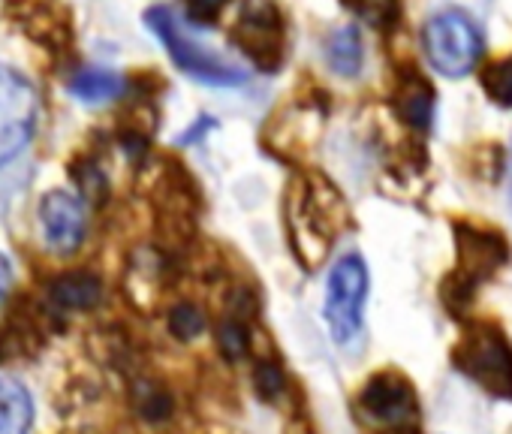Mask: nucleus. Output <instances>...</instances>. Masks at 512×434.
<instances>
[{"label":"nucleus","mask_w":512,"mask_h":434,"mask_svg":"<svg viewBox=\"0 0 512 434\" xmlns=\"http://www.w3.org/2000/svg\"><path fill=\"white\" fill-rule=\"evenodd\" d=\"M455 368L494 398L512 401V344L491 320H473L452 347Z\"/></svg>","instance_id":"1"},{"label":"nucleus","mask_w":512,"mask_h":434,"mask_svg":"<svg viewBox=\"0 0 512 434\" xmlns=\"http://www.w3.org/2000/svg\"><path fill=\"white\" fill-rule=\"evenodd\" d=\"M458 242V260L455 272L443 284V302L449 311L461 314L476 290L500 272V266L509 260V245L497 230H485L476 224H458L455 227Z\"/></svg>","instance_id":"2"},{"label":"nucleus","mask_w":512,"mask_h":434,"mask_svg":"<svg viewBox=\"0 0 512 434\" xmlns=\"http://www.w3.org/2000/svg\"><path fill=\"white\" fill-rule=\"evenodd\" d=\"M145 22L154 31V37L166 46L172 64L190 79L211 85V88H235L247 82V73L238 64L214 55L205 43L193 40L169 7H151L145 13Z\"/></svg>","instance_id":"3"},{"label":"nucleus","mask_w":512,"mask_h":434,"mask_svg":"<svg viewBox=\"0 0 512 434\" xmlns=\"http://www.w3.org/2000/svg\"><path fill=\"white\" fill-rule=\"evenodd\" d=\"M422 46L431 61V67L449 79L467 76L476 61L482 58L485 40L479 25L464 10H440L428 19L422 31Z\"/></svg>","instance_id":"4"},{"label":"nucleus","mask_w":512,"mask_h":434,"mask_svg":"<svg viewBox=\"0 0 512 434\" xmlns=\"http://www.w3.org/2000/svg\"><path fill=\"white\" fill-rule=\"evenodd\" d=\"M368 299V266L359 254L341 257L326 284V323L332 329V338L347 347L362 335V311Z\"/></svg>","instance_id":"5"},{"label":"nucleus","mask_w":512,"mask_h":434,"mask_svg":"<svg viewBox=\"0 0 512 434\" xmlns=\"http://www.w3.org/2000/svg\"><path fill=\"white\" fill-rule=\"evenodd\" d=\"M37 109L34 85L16 67L0 64V169L10 166L34 139Z\"/></svg>","instance_id":"6"},{"label":"nucleus","mask_w":512,"mask_h":434,"mask_svg":"<svg viewBox=\"0 0 512 434\" xmlns=\"http://www.w3.org/2000/svg\"><path fill=\"white\" fill-rule=\"evenodd\" d=\"M85 205L73 193L52 190L40 202V230L55 254H73L85 239Z\"/></svg>","instance_id":"7"},{"label":"nucleus","mask_w":512,"mask_h":434,"mask_svg":"<svg viewBox=\"0 0 512 434\" xmlns=\"http://www.w3.org/2000/svg\"><path fill=\"white\" fill-rule=\"evenodd\" d=\"M359 407L365 410V416H371L377 422L401 425L416 416V392L401 374L383 371L365 383V389L359 395Z\"/></svg>","instance_id":"8"},{"label":"nucleus","mask_w":512,"mask_h":434,"mask_svg":"<svg viewBox=\"0 0 512 434\" xmlns=\"http://www.w3.org/2000/svg\"><path fill=\"white\" fill-rule=\"evenodd\" d=\"M235 43L253 64L272 70L281 61V46H284V28L281 19L272 7H250L241 13V22L235 28Z\"/></svg>","instance_id":"9"},{"label":"nucleus","mask_w":512,"mask_h":434,"mask_svg":"<svg viewBox=\"0 0 512 434\" xmlns=\"http://www.w3.org/2000/svg\"><path fill=\"white\" fill-rule=\"evenodd\" d=\"M395 109L398 115L416 127V130H428L431 127V115H434V91L431 85L416 73H404L401 82H398V91H395Z\"/></svg>","instance_id":"10"},{"label":"nucleus","mask_w":512,"mask_h":434,"mask_svg":"<svg viewBox=\"0 0 512 434\" xmlns=\"http://www.w3.org/2000/svg\"><path fill=\"white\" fill-rule=\"evenodd\" d=\"M34 398L16 377H0V434H31Z\"/></svg>","instance_id":"11"},{"label":"nucleus","mask_w":512,"mask_h":434,"mask_svg":"<svg viewBox=\"0 0 512 434\" xmlns=\"http://www.w3.org/2000/svg\"><path fill=\"white\" fill-rule=\"evenodd\" d=\"M100 296H103V284L91 272H67L49 284V299L67 311H88L100 302Z\"/></svg>","instance_id":"12"},{"label":"nucleus","mask_w":512,"mask_h":434,"mask_svg":"<svg viewBox=\"0 0 512 434\" xmlns=\"http://www.w3.org/2000/svg\"><path fill=\"white\" fill-rule=\"evenodd\" d=\"M127 88L124 76L115 73V70H82L73 76L70 82V91L76 100L88 103V106H103V103H112L115 97H121Z\"/></svg>","instance_id":"13"},{"label":"nucleus","mask_w":512,"mask_h":434,"mask_svg":"<svg viewBox=\"0 0 512 434\" xmlns=\"http://www.w3.org/2000/svg\"><path fill=\"white\" fill-rule=\"evenodd\" d=\"M362 37H359V28L347 25V28H338L329 34L326 40V61L329 67L338 73V76H356L362 70Z\"/></svg>","instance_id":"14"},{"label":"nucleus","mask_w":512,"mask_h":434,"mask_svg":"<svg viewBox=\"0 0 512 434\" xmlns=\"http://www.w3.org/2000/svg\"><path fill=\"white\" fill-rule=\"evenodd\" d=\"M482 88L491 97V103L512 109V58L488 64L482 73Z\"/></svg>","instance_id":"15"},{"label":"nucleus","mask_w":512,"mask_h":434,"mask_svg":"<svg viewBox=\"0 0 512 434\" xmlns=\"http://www.w3.org/2000/svg\"><path fill=\"white\" fill-rule=\"evenodd\" d=\"M344 7L374 28H392L401 13V0H344Z\"/></svg>","instance_id":"16"},{"label":"nucleus","mask_w":512,"mask_h":434,"mask_svg":"<svg viewBox=\"0 0 512 434\" xmlns=\"http://www.w3.org/2000/svg\"><path fill=\"white\" fill-rule=\"evenodd\" d=\"M133 398H136V410L151 419V422H160L172 413V398L163 392V386H154V383H139L133 389Z\"/></svg>","instance_id":"17"},{"label":"nucleus","mask_w":512,"mask_h":434,"mask_svg":"<svg viewBox=\"0 0 512 434\" xmlns=\"http://www.w3.org/2000/svg\"><path fill=\"white\" fill-rule=\"evenodd\" d=\"M169 332L178 338V341H193L196 335L205 332V314L196 308V305H178L172 308L169 314Z\"/></svg>","instance_id":"18"},{"label":"nucleus","mask_w":512,"mask_h":434,"mask_svg":"<svg viewBox=\"0 0 512 434\" xmlns=\"http://www.w3.org/2000/svg\"><path fill=\"white\" fill-rule=\"evenodd\" d=\"M217 347H220V353L229 362H238L247 353V332H244V326L238 320H226L217 329Z\"/></svg>","instance_id":"19"},{"label":"nucleus","mask_w":512,"mask_h":434,"mask_svg":"<svg viewBox=\"0 0 512 434\" xmlns=\"http://www.w3.org/2000/svg\"><path fill=\"white\" fill-rule=\"evenodd\" d=\"M253 386H256V392H260L263 398H275L284 389V371L275 362L266 359V362L256 365V371H253Z\"/></svg>","instance_id":"20"},{"label":"nucleus","mask_w":512,"mask_h":434,"mask_svg":"<svg viewBox=\"0 0 512 434\" xmlns=\"http://www.w3.org/2000/svg\"><path fill=\"white\" fill-rule=\"evenodd\" d=\"M187 4H190V13L196 19H211L226 7V0H187Z\"/></svg>","instance_id":"21"},{"label":"nucleus","mask_w":512,"mask_h":434,"mask_svg":"<svg viewBox=\"0 0 512 434\" xmlns=\"http://www.w3.org/2000/svg\"><path fill=\"white\" fill-rule=\"evenodd\" d=\"M10 284H13V266H10V260L4 254H0V302H4Z\"/></svg>","instance_id":"22"},{"label":"nucleus","mask_w":512,"mask_h":434,"mask_svg":"<svg viewBox=\"0 0 512 434\" xmlns=\"http://www.w3.org/2000/svg\"><path fill=\"white\" fill-rule=\"evenodd\" d=\"M509 202H512V151H509Z\"/></svg>","instance_id":"23"},{"label":"nucleus","mask_w":512,"mask_h":434,"mask_svg":"<svg viewBox=\"0 0 512 434\" xmlns=\"http://www.w3.org/2000/svg\"><path fill=\"white\" fill-rule=\"evenodd\" d=\"M10 4H25L28 7V4H40V0H10Z\"/></svg>","instance_id":"24"}]
</instances>
